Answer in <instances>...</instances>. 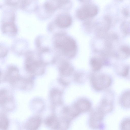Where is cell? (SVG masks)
I'll return each instance as SVG.
<instances>
[{"label": "cell", "instance_id": "d6986e66", "mask_svg": "<svg viewBox=\"0 0 130 130\" xmlns=\"http://www.w3.org/2000/svg\"><path fill=\"white\" fill-rule=\"evenodd\" d=\"M0 129H7L9 125V122L8 118L5 114L2 113L0 114Z\"/></svg>", "mask_w": 130, "mask_h": 130}, {"label": "cell", "instance_id": "9a60e30c", "mask_svg": "<svg viewBox=\"0 0 130 130\" xmlns=\"http://www.w3.org/2000/svg\"><path fill=\"white\" fill-rule=\"evenodd\" d=\"M2 31L4 33L14 36L17 32V29L14 23L8 22L5 23L2 27Z\"/></svg>", "mask_w": 130, "mask_h": 130}, {"label": "cell", "instance_id": "277c9868", "mask_svg": "<svg viewBox=\"0 0 130 130\" xmlns=\"http://www.w3.org/2000/svg\"><path fill=\"white\" fill-rule=\"evenodd\" d=\"M0 105L5 110L10 111L14 107V100L7 90L2 89L0 90Z\"/></svg>", "mask_w": 130, "mask_h": 130}, {"label": "cell", "instance_id": "9c48e42d", "mask_svg": "<svg viewBox=\"0 0 130 130\" xmlns=\"http://www.w3.org/2000/svg\"><path fill=\"white\" fill-rule=\"evenodd\" d=\"M33 84V81L32 78H25L20 77L12 85L21 89L26 90L31 89Z\"/></svg>", "mask_w": 130, "mask_h": 130}, {"label": "cell", "instance_id": "6da1fadb", "mask_svg": "<svg viewBox=\"0 0 130 130\" xmlns=\"http://www.w3.org/2000/svg\"><path fill=\"white\" fill-rule=\"evenodd\" d=\"M45 64L30 54L27 56L25 63L26 70L29 73L36 75H41L44 72Z\"/></svg>", "mask_w": 130, "mask_h": 130}, {"label": "cell", "instance_id": "4fadbf2b", "mask_svg": "<svg viewBox=\"0 0 130 130\" xmlns=\"http://www.w3.org/2000/svg\"><path fill=\"white\" fill-rule=\"evenodd\" d=\"M115 52L118 59H126L130 57V47L127 45H122Z\"/></svg>", "mask_w": 130, "mask_h": 130}, {"label": "cell", "instance_id": "cb8c5ba5", "mask_svg": "<svg viewBox=\"0 0 130 130\" xmlns=\"http://www.w3.org/2000/svg\"><path fill=\"white\" fill-rule=\"evenodd\" d=\"M127 77H128L130 78V66H129L128 75Z\"/></svg>", "mask_w": 130, "mask_h": 130}, {"label": "cell", "instance_id": "8992f818", "mask_svg": "<svg viewBox=\"0 0 130 130\" xmlns=\"http://www.w3.org/2000/svg\"><path fill=\"white\" fill-rule=\"evenodd\" d=\"M56 46L67 52H71L76 48V44L74 40L69 37H65L61 40L56 41Z\"/></svg>", "mask_w": 130, "mask_h": 130}, {"label": "cell", "instance_id": "603a6c76", "mask_svg": "<svg viewBox=\"0 0 130 130\" xmlns=\"http://www.w3.org/2000/svg\"><path fill=\"white\" fill-rule=\"evenodd\" d=\"M19 0H6L8 4L11 5H15L17 4Z\"/></svg>", "mask_w": 130, "mask_h": 130}, {"label": "cell", "instance_id": "ac0fdd59", "mask_svg": "<svg viewBox=\"0 0 130 130\" xmlns=\"http://www.w3.org/2000/svg\"><path fill=\"white\" fill-rule=\"evenodd\" d=\"M121 105L126 108L130 107V91H126L123 93L120 99Z\"/></svg>", "mask_w": 130, "mask_h": 130}, {"label": "cell", "instance_id": "3957f363", "mask_svg": "<svg viewBox=\"0 0 130 130\" xmlns=\"http://www.w3.org/2000/svg\"><path fill=\"white\" fill-rule=\"evenodd\" d=\"M91 81L94 89L98 91H101L110 86L111 84V79L108 75L101 74L93 76Z\"/></svg>", "mask_w": 130, "mask_h": 130}, {"label": "cell", "instance_id": "5bb4252c", "mask_svg": "<svg viewBox=\"0 0 130 130\" xmlns=\"http://www.w3.org/2000/svg\"><path fill=\"white\" fill-rule=\"evenodd\" d=\"M74 104L80 113L87 111L90 109L91 107L90 102L85 99H81L78 100Z\"/></svg>", "mask_w": 130, "mask_h": 130}, {"label": "cell", "instance_id": "5b68a950", "mask_svg": "<svg viewBox=\"0 0 130 130\" xmlns=\"http://www.w3.org/2000/svg\"><path fill=\"white\" fill-rule=\"evenodd\" d=\"M104 114L99 108L92 111L89 121L90 127L94 129L99 128L101 126Z\"/></svg>", "mask_w": 130, "mask_h": 130}, {"label": "cell", "instance_id": "ba28073f", "mask_svg": "<svg viewBox=\"0 0 130 130\" xmlns=\"http://www.w3.org/2000/svg\"><path fill=\"white\" fill-rule=\"evenodd\" d=\"M72 21L71 17L67 13H63L59 15L56 18L55 22L59 27L66 28L70 26Z\"/></svg>", "mask_w": 130, "mask_h": 130}, {"label": "cell", "instance_id": "8fae6325", "mask_svg": "<svg viewBox=\"0 0 130 130\" xmlns=\"http://www.w3.org/2000/svg\"><path fill=\"white\" fill-rule=\"evenodd\" d=\"M42 119L39 116H35L30 118L26 123L25 127L28 130H36L40 126Z\"/></svg>", "mask_w": 130, "mask_h": 130}, {"label": "cell", "instance_id": "30bf717a", "mask_svg": "<svg viewBox=\"0 0 130 130\" xmlns=\"http://www.w3.org/2000/svg\"><path fill=\"white\" fill-rule=\"evenodd\" d=\"M44 123L47 127L52 129L60 128V121L54 114L47 117L45 120Z\"/></svg>", "mask_w": 130, "mask_h": 130}, {"label": "cell", "instance_id": "52a82bcc", "mask_svg": "<svg viewBox=\"0 0 130 130\" xmlns=\"http://www.w3.org/2000/svg\"><path fill=\"white\" fill-rule=\"evenodd\" d=\"M20 77L18 69L15 67L11 66L7 69L3 79L12 85Z\"/></svg>", "mask_w": 130, "mask_h": 130}, {"label": "cell", "instance_id": "2e32d148", "mask_svg": "<svg viewBox=\"0 0 130 130\" xmlns=\"http://www.w3.org/2000/svg\"><path fill=\"white\" fill-rule=\"evenodd\" d=\"M114 66L115 72L118 75L124 77L127 76L129 66L122 63H116Z\"/></svg>", "mask_w": 130, "mask_h": 130}, {"label": "cell", "instance_id": "7402d4cb", "mask_svg": "<svg viewBox=\"0 0 130 130\" xmlns=\"http://www.w3.org/2000/svg\"><path fill=\"white\" fill-rule=\"evenodd\" d=\"M121 126L122 129H130V119H126L124 120L122 122Z\"/></svg>", "mask_w": 130, "mask_h": 130}, {"label": "cell", "instance_id": "44dd1931", "mask_svg": "<svg viewBox=\"0 0 130 130\" xmlns=\"http://www.w3.org/2000/svg\"><path fill=\"white\" fill-rule=\"evenodd\" d=\"M61 71L62 75L65 76L69 75L72 72V68L68 64L65 65L62 67Z\"/></svg>", "mask_w": 130, "mask_h": 130}, {"label": "cell", "instance_id": "ffe728a7", "mask_svg": "<svg viewBox=\"0 0 130 130\" xmlns=\"http://www.w3.org/2000/svg\"><path fill=\"white\" fill-rule=\"evenodd\" d=\"M91 64L93 69L96 71L100 70L102 66L101 61L95 58H93L91 60Z\"/></svg>", "mask_w": 130, "mask_h": 130}, {"label": "cell", "instance_id": "7c38bea8", "mask_svg": "<svg viewBox=\"0 0 130 130\" xmlns=\"http://www.w3.org/2000/svg\"><path fill=\"white\" fill-rule=\"evenodd\" d=\"M61 91L58 89H52L50 92V98L52 104L54 106L60 105L62 103Z\"/></svg>", "mask_w": 130, "mask_h": 130}, {"label": "cell", "instance_id": "e0dca14e", "mask_svg": "<svg viewBox=\"0 0 130 130\" xmlns=\"http://www.w3.org/2000/svg\"><path fill=\"white\" fill-rule=\"evenodd\" d=\"M113 108V106L111 101L107 99L104 98L101 102L99 109L105 114L110 112Z\"/></svg>", "mask_w": 130, "mask_h": 130}, {"label": "cell", "instance_id": "7a4b0ae2", "mask_svg": "<svg viewBox=\"0 0 130 130\" xmlns=\"http://www.w3.org/2000/svg\"><path fill=\"white\" fill-rule=\"evenodd\" d=\"M98 11V8L95 5L90 4H86L78 9L77 16L80 20H85L95 16Z\"/></svg>", "mask_w": 130, "mask_h": 130}]
</instances>
